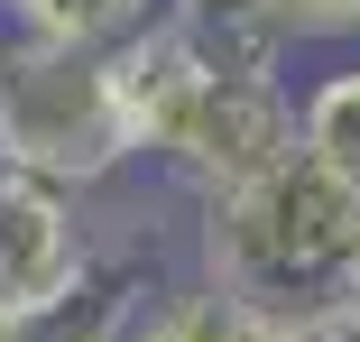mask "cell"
Masks as SVG:
<instances>
[{"instance_id": "obj_7", "label": "cell", "mask_w": 360, "mask_h": 342, "mask_svg": "<svg viewBox=\"0 0 360 342\" xmlns=\"http://www.w3.org/2000/svg\"><path fill=\"white\" fill-rule=\"evenodd\" d=\"M158 19H167V0H0V28H10V37L84 46V56H111L139 28H158Z\"/></svg>"}, {"instance_id": "obj_9", "label": "cell", "mask_w": 360, "mask_h": 342, "mask_svg": "<svg viewBox=\"0 0 360 342\" xmlns=\"http://www.w3.org/2000/svg\"><path fill=\"white\" fill-rule=\"evenodd\" d=\"M296 46H360V0H277Z\"/></svg>"}, {"instance_id": "obj_8", "label": "cell", "mask_w": 360, "mask_h": 342, "mask_svg": "<svg viewBox=\"0 0 360 342\" xmlns=\"http://www.w3.org/2000/svg\"><path fill=\"white\" fill-rule=\"evenodd\" d=\"M296 148L342 167V176H360V46L296 84Z\"/></svg>"}, {"instance_id": "obj_1", "label": "cell", "mask_w": 360, "mask_h": 342, "mask_svg": "<svg viewBox=\"0 0 360 342\" xmlns=\"http://www.w3.org/2000/svg\"><path fill=\"white\" fill-rule=\"evenodd\" d=\"M194 278L240 296L268 324L360 305V176L323 158H277L240 194L194 203Z\"/></svg>"}, {"instance_id": "obj_2", "label": "cell", "mask_w": 360, "mask_h": 342, "mask_svg": "<svg viewBox=\"0 0 360 342\" xmlns=\"http://www.w3.org/2000/svg\"><path fill=\"white\" fill-rule=\"evenodd\" d=\"M111 84L129 111L139 167H158L185 203L240 194L277 158H296V84H250V75H212L194 46L158 19L129 46H111Z\"/></svg>"}, {"instance_id": "obj_10", "label": "cell", "mask_w": 360, "mask_h": 342, "mask_svg": "<svg viewBox=\"0 0 360 342\" xmlns=\"http://www.w3.org/2000/svg\"><path fill=\"white\" fill-rule=\"evenodd\" d=\"M268 342H360V315L333 305V315H296V324H268Z\"/></svg>"}, {"instance_id": "obj_12", "label": "cell", "mask_w": 360, "mask_h": 342, "mask_svg": "<svg viewBox=\"0 0 360 342\" xmlns=\"http://www.w3.org/2000/svg\"><path fill=\"white\" fill-rule=\"evenodd\" d=\"M351 315H360V305H351Z\"/></svg>"}, {"instance_id": "obj_6", "label": "cell", "mask_w": 360, "mask_h": 342, "mask_svg": "<svg viewBox=\"0 0 360 342\" xmlns=\"http://www.w3.org/2000/svg\"><path fill=\"white\" fill-rule=\"evenodd\" d=\"M120 342H268V315H250L240 296H222L212 278H194V268H176V278L129 315Z\"/></svg>"}, {"instance_id": "obj_11", "label": "cell", "mask_w": 360, "mask_h": 342, "mask_svg": "<svg viewBox=\"0 0 360 342\" xmlns=\"http://www.w3.org/2000/svg\"><path fill=\"white\" fill-rule=\"evenodd\" d=\"M167 10H240V0H167Z\"/></svg>"}, {"instance_id": "obj_4", "label": "cell", "mask_w": 360, "mask_h": 342, "mask_svg": "<svg viewBox=\"0 0 360 342\" xmlns=\"http://www.w3.org/2000/svg\"><path fill=\"white\" fill-rule=\"evenodd\" d=\"M102 222L93 194H65L37 176H0V315H37L65 305L93 268H102Z\"/></svg>"}, {"instance_id": "obj_5", "label": "cell", "mask_w": 360, "mask_h": 342, "mask_svg": "<svg viewBox=\"0 0 360 342\" xmlns=\"http://www.w3.org/2000/svg\"><path fill=\"white\" fill-rule=\"evenodd\" d=\"M167 278L148 259H139V241H102V268L65 296V305H37V315H0V342H120L129 333V315L148 305Z\"/></svg>"}, {"instance_id": "obj_3", "label": "cell", "mask_w": 360, "mask_h": 342, "mask_svg": "<svg viewBox=\"0 0 360 342\" xmlns=\"http://www.w3.org/2000/svg\"><path fill=\"white\" fill-rule=\"evenodd\" d=\"M139 167L111 56L37 46L0 28V176H37L65 194H111Z\"/></svg>"}]
</instances>
